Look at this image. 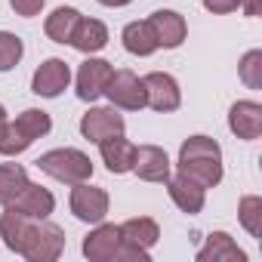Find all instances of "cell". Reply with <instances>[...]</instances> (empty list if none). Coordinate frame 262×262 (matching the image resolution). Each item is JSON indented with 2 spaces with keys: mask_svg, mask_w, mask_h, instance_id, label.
I'll return each mask as SVG.
<instances>
[{
  "mask_svg": "<svg viewBox=\"0 0 262 262\" xmlns=\"http://www.w3.org/2000/svg\"><path fill=\"white\" fill-rule=\"evenodd\" d=\"M120 40H123V50H126L129 56L145 59V56L158 53V40H155V34H151L148 22H129V25H123Z\"/></svg>",
  "mask_w": 262,
  "mask_h": 262,
  "instance_id": "21",
  "label": "cell"
},
{
  "mask_svg": "<svg viewBox=\"0 0 262 262\" xmlns=\"http://www.w3.org/2000/svg\"><path fill=\"white\" fill-rule=\"evenodd\" d=\"M68 43H71L77 53H83V56H96L99 50L108 47V28H105V22H99V19L80 16V22H77V28H74V34H71Z\"/></svg>",
  "mask_w": 262,
  "mask_h": 262,
  "instance_id": "20",
  "label": "cell"
},
{
  "mask_svg": "<svg viewBox=\"0 0 262 262\" xmlns=\"http://www.w3.org/2000/svg\"><path fill=\"white\" fill-rule=\"evenodd\" d=\"M237 219L250 237H262V198L259 194H244L237 204Z\"/></svg>",
  "mask_w": 262,
  "mask_h": 262,
  "instance_id": "25",
  "label": "cell"
},
{
  "mask_svg": "<svg viewBox=\"0 0 262 262\" xmlns=\"http://www.w3.org/2000/svg\"><path fill=\"white\" fill-rule=\"evenodd\" d=\"M77 22H80V10H74V7H59V10H53V13L47 16L43 31H47V37H50L53 43H68L71 34H74V28H77Z\"/></svg>",
  "mask_w": 262,
  "mask_h": 262,
  "instance_id": "22",
  "label": "cell"
},
{
  "mask_svg": "<svg viewBox=\"0 0 262 262\" xmlns=\"http://www.w3.org/2000/svg\"><path fill=\"white\" fill-rule=\"evenodd\" d=\"M108 191L99 188V185H90V182H77L71 185V198H68V207L74 213V219L86 222V225H96L108 216Z\"/></svg>",
  "mask_w": 262,
  "mask_h": 262,
  "instance_id": "6",
  "label": "cell"
},
{
  "mask_svg": "<svg viewBox=\"0 0 262 262\" xmlns=\"http://www.w3.org/2000/svg\"><path fill=\"white\" fill-rule=\"evenodd\" d=\"M133 173H136L142 182H167L170 173H173L170 155H167L161 145H136Z\"/></svg>",
  "mask_w": 262,
  "mask_h": 262,
  "instance_id": "13",
  "label": "cell"
},
{
  "mask_svg": "<svg viewBox=\"0 0 262 262\" xmlns=\"http://www.w3.org/2000/svg\"><path fill=\"white\" fill-rule=\"evenodd\" d=\"M96 4H102V7H108V10H120V7H126V4H133V0H96Z\"/></svg>",
  "mask_w": 262,
  "mask_h": 262,
  "instance_id": "32",
  "label": "cell"
},
{
  "mask_svg": "<svg viewBox=\"0 0 262 262\" xmlns=\"http://www.w3.org/2000/svg\"><path fill=\"white\" fill-rule=\"evenodd\" d=\"M167 191H170V201H173L182 213H188V216H198V213L204 210V204H207V188H201L198 182L185 179L182 173H176V176L170 173Z\"/></svg>",
  "mask_w": 262,
  "mask_h": 262,
  "instance_id": "16",
  "label": "cell"
},
{
  "mask_svg": "<svg viewBox=\"0 0 262 262\" xmlns=\"http://www.w3.org/2000/svg\"><path fill=\"white\" fill-rule=\"evenodd\" d=\"M4 126H7V108L0 105V129H4Z\"/></svg>",
  "mask_w": 262,
  "mask_h": 262,
  "instance_id": "33",
  "label": "cell"
},
{
  "mask_svg": "<svg viewBox=\"0 0 262 262\" xmlns=\"http://www.w3.org/2000/svg\"><path fill=\"white\" fill-rule=\"evenodd\" d=\"M176 173L198 182L201 188H216L222 182V148H219V142L204 136V133L188 136L179 148Z\"/></svg>",
  "mask_w": 262,
  "mask_h": 262,
  "instance_id": "1",
  "label": "cell"
},
{
  "mask_svg": "<svg viewBox=\"0 0 262 262\" xmlns=\"http://www.w3.org/2000/svg\"><path fill=\"white\" fill-rule=\"evenodd\" d=\"M25 185H28V170L22 164H0V207L13 204Z\"/></svg>",
  "mask_w": 262,
  "mask_h": 262,
  "instance_id": "23",
  "label": "cell"
},
{
  "mask_svg": "<svg viewBox=\"0 0 262 262\" xmlns=\"http://www.w3.org/2000/svg\"><path fill=\"white\" fill-rule=\"evenodd\" d=\"M145 22L155 34V40H158V50H179L188 37V22L176 10H158Z\"/></svg>",
  "mask_w": 262,
  "mask_h": 262,
  "instance_id": "10",
  "label": "cell"
},
{
  "mask_svg": "<svg viewBox=\"0 0 262 262\" xmlns=\"http://www.w3.org/2000/svg\"><path fill=\"white\" fill-rule=\"evenodd\" d=\"M34 164L40 173H47L65 185H77V182L93 179V161L80 148H53V151H43Z\"/></svg>",
  "mask_w": 262,
  "mask_h": 262,
  "instance_id": "2",
  "label": "cell"
},
{
  "mask_svg": "<svg viewBox=\"0 0 262 262\" xmlns=\"http://www.w3.org/2000/svg\"><path fill=\"white\" fill-rule=\"evenodd\" d=\"M123 129H126V120H123V114L114 105H108V108H90L80 117V136L90 139V142H96V145L102 139H108V136H120Z\"/></svg>",
  "mask_w": 262,
  "mask_h": 262,
  "instance_id": "9",
  "label": "cell"
},
{
  "mask_svg": "<svg viewBox=\"0 0 262 262\" xmlns=\"http://www.w3.org/2000/svg\"><path fill=\"white\" fill-rule=\"evenodd\" d=\"M71 83V68L65 59H47L37 65L34 77H31V93L40 99H56L68 90Z\"/></svg>",
  "mask_w": 262,
  "mask_h": 262,
  "instance_id": "11",
  "label": "cell"
},
{
  "mask_svg": "<svg viewBox=\"0 0 262 262\" xmlns=\"http://www.w3.org/2000/svg\"><path fill=\"white\" fill-rule=\"evenodd\" d=\"M99 151H102V164L108 167V173L114 176H123V173H133V155H136V145L129 142L123 133L120 136H108L99 142Z\"/></svg>",
  "mask_w": 262,
  "mask_h": 262,
  "instance_id": "18",
  "label": "cell"
},
{
  "mask_svg": "<svg viewBox=\"0 0 262 262\" xmlns=\"http://www.w3.org/2000/svg\"><path fill=\"white\" fill-rule=\"evenodd\" d=\"M34 222H37V219L19 213L16 207H10V204L4 207V213H0V237H4V244H7L10 253L22 256V247H25V241H28Z\"/></svg>",
  "mask_w": 262,
  "mask_h": 262,
  "instance_id": "15",
  "label": "cell"
},
{
  "mask_svg": "<svg viewBox=\"0 0 262 262\" xmlns=\"http://www.w3.org/2000/svg\"><path fill=\"white\" fill-rule=\"evenodd\" d=\"M120 241L123 244L117 250V262H148L151 247L161 241V228L151 216H136L120 225Z\"/></svg>",
  "mask_w": 262,
  "mask_h": 262,
  "instance_id": "3",
  "label": "cell"
},
{
  "mask_svg": "<svg viewBox=\"0 0 262 262\" xmlns=\"http://www.w3.org/2000/svg\"><path fill=\"white\" fill-rule=\"evenodd\" d=\"M142 86H145V108L151 111H161V114H170L182 105V90H179V80L167 71H151L142 77Z\"/></svg>",
  "mask_w": 262,
  "mask_h": 262,
  "instance_id": "7",
  "label": "cell"
},
{
  "mask_svg": "<svg viewBox=\"0 0 262 262\" xmlns=\"http://www.w3.org/2000/svg\"><path fill=\"white\" fill-rule=\"evenodd\" d=\"M120 225L111 222H96V228L83 237V256L90 262H117V250H120Z\"/></svg>",
  "mask_w": 262,
  "mask_h": 262,
  "instance_id": "12",
  "label": "cell"
},
{
  "mask_svg": "<svg viewBox=\"0 0 262 262\" xmlns=\"http://www.w3.org/2000/svg\"><path fill=\"white\" fill-rule=\"evenodd\" d=\"M65 253V231L56 222L37 219L25 247H22V259L28 262H56Z\"/></svg>",
  "mask_w": 262,
  "mask_h": 262,
  "instance_id": "4",
  "label": "cell"
},
{
  "mask_svg": "<svg viewBox=\"0 0 262 262\" xmlns=\"http://www.w3.org/2000/svg\"><path fill=\"white\" fill-rule=\"evenodd\" d=\"M237 77L247 90H262V50H247L241 56Z\"/></svg>",
  "mask_w": 262,
  "mask_h": 262,
  "instance_id": "26",
  "label": "cell"
},
{
  "mask_svg": "<svg viewBox=\"0 0 262 262\" xmlns=\"http://www.w3.org/2000/svg\"><path fill=\"white\" fill-rule=\"evenodd\" d=\"M198 262H247V253L234 244L228 231H210L207 244L194 253Z\"/></svg>",
  "mask_w": 262,
  "mask_h": 262,
  "instance_id": "19",
  "label": "cell"
},
{
  "mask_svg": "<svg viewBox=\"0 0 262 262\" xmlns=\"http://www.w3.org/2000/svg\"><path fill=\"white\" fill-rule=\"evenodd\" d=\"M10 207H16L19 213H25L31 219H50L53 210H56V198H53L50 188H43V185H37V182L28 179V185L16 194V201Z\"/></svg>",
  "mask_w": 262,
  "mask_h": 262,
  "instance_id": "17",
  "label": "cell"
},
{
  "mask_svg": "<svg viewBox=\"0 0 262 262\" xmlns=\"http://www.w3.org/2000/svg\"><path fill=\"white\" fill-rule=\"evenodd\" d=\"M228 129L244 142H256L262 136V105L253 99L234 102L228 108Z\"/></svg>",
  "mask_w": 262,
  "mask_h": 262,
  "instance_id": "14",
  "label": "cell"
},
{
  "mask_svg": "<svg viewBox=\"0 0 262 262\" xmlns=\"http://www.w3.org/2000/svg\"><path fill=\"white\" fill-rule=\"evenodd\" d=\"M241 10L253 19V16H259V0H244V4H241Z\"/></svg>",
  "mask_w": 262,
  "mask_h": 262,
  "instance_id": "31",
  "label": "cell"
},
{
  "mask_svg": "<svg viewBox=\"0 0 262 262\" xmlns=\"http://www.w3.org/2000/svg\"><path fill=\"white\" fill-rule=\"evenodd\" d=\"M117 111H142L145 108V86H142V77H136L133 71H114L105 93H102Z\"/></svg>",
  "mask_w": 262,
  "mask_h": 262,
  "instance_id": "5",
  "label": "cell"
},
{
  "mask_svg": "<svg viewBox=\"0 0 262 262\" xmlns=\"http://www.w3.org/2000/svg\"><path fill=\"white\" fill-rule=\"evenodd\" d=\"M111 74H114L111 62L96 59V56H86V62L77 68V77H74V93H77V99H80V102H96V99L105 93Z\"/></svg>",
  "mask_w": 262,
  "mask_h": 262,
  "instance_id": "8",
  "label": "cell"
},
{
  "mask_svg": "<svg viewBox=\"0 0 262 262\" xmlns=\"http://www.w3.org/2000/svg\"><path fill=\"white\" fill-rule=\"evenodd\" d=\"M22 56H25L22 37L13 34V31H0V74L13 71V68L22 62Z\"/></svg>",
  "mask_w": 262,
  "mask_h": 262,
  "instance_id": "27",
  "label": "cell"
},
{
  "mask_svg": "<svg viewBox=\"0 0 262 262\" xmlns=\"http://www.w3.org/2000/svg\"><path fill=\"white\" fill-rule=\"evenodd\" d=\"M19 129H22V133L31 139V142H37V139H43L47 133H50V129H53V117L43 111V108H25L16 120H13Z\"/></svg>",
  "mask_w": 262,
  "mask_h": 262,
  "instance_id": "24",
  "label": "cell"
},
{
  "mask_svg": "<svg viewBox=\"0 0 262 262\" xmlns=\"http://www.w3.org/2000/svg\"><path fill=\"white\" fill-rule=\"evenodd\" d=\"M43 4H47V0H10L13 13H16V16H22V19H34V16H40Z\"/></svg>",
  "mask_w": 262,
  "mask_h": 262,
  "instance_id": "29",
  "label": "cell"
},
{
  "mask_svg": "<svg viewBox=\"0 0 262 262\" xmlns=\"http://www.w3.org/2000/svg\"><path fill=\"white\" fill-rule=\"evenodd\" d=\"M201 4H204V10H207V13H213V16H225V13L241 10L244 0H201Z\"/></svg>",
  "mask_w": 262,
  "mask_h": 262,
  "instance_id": "30",
  "label": "cell"
},
{
  "mask_svg": "<svg viewBox=\"0 0 262 262\" xmlns=\"http://www.w3.org/2000/svg\"><path fill=\"white\" fill-rule=\"evenodd\" d=\"M34 142L22 133V129L13 123V120H7V126L0 129V155L4 158H16V155H22V151H28Z\"/></svg>",
  "mask_w": 262,
  "mask_h": 262,
  "instance_id": "28",
  "label": "cell"
}]
</instances>
